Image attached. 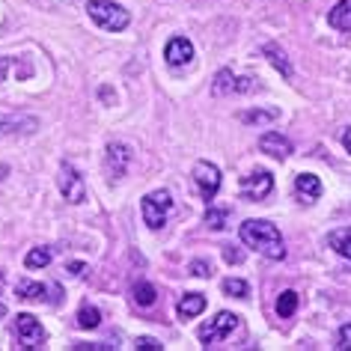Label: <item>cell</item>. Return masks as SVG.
<instances>
[{
  "label": "cell",
  "instance_id": "cell-1",
  "mask_svg": "<svg viewBox=\"0 0 351 351\" xmlns=\"http://www.w3.org/2000/svg\"><path fill=\"white\" fill-rule=\"evenodd\" d=\"M241 241L247 244L250 250H259L265 259H286V244L283 239H280V230L274 223H268V221H244L241 223Z\"/></svg>",
  "mask_w": 351,
  "mask_h": 351
},
{
  "label": "cell",
  "instance_id": "cell-2",
  "mask_svg": "<svg viewBox=\"0 0 351 351\" xmlns=\"http://www.w3.org/2000/svg\"><path fill=\"white\" fill-rule=\"evenodd\" d=\"M86 12H90V19L99 24V27L113 30V33L125 30L128 21H131V15L122 10L119 3H113V0H90V3H86Z\"/></svg>",
  "mask_w": 351,
  "mask_h": 351
},
{
  "label": "cell",
  "instance_id": "cell-3",
  "mask_svg": "<svg viewBox=\"0 0 351 351\" xmlns=\"http://www.w3.org/2000/svg\"><path fill=\"white\" fill-rule=\"evenodd\" d=\"M170 208H173V197L170 191H152V194L143 197V203H140V212H143V221L149 230H161L167 223V217H170Z\"/></svg>",
  "mask_w": 351,
  "mask_h": 351
},
{
  "label": "cell",
  "instance_id": "cell-4",
  "mask_svg": "<svg viewBox=\"0 0 351 351\" xmlns=\"http://www.w3.org/2000/svg\"><path fill=\"white\" fill-rule=\"evenodd\" d=\"M235 328H239V315L217 313L212 322L199 328V339H203V346H217V342H223Z\"/></svg>",
  "mask_w": 351,
  "mask_h": 351
},
{
  "label": "cell",
  "instance_id": "cell-5",
  "mask_svg": "<svg viewBox=\"0 0 351 351\" xmlns=\"http://www.w3.org/2000/svg\"><path fill=\"white\" fill-rule=\"evenodd\" d=\"M194 182L199 188V197H203L206 203H212V199L217 197V191H221V170H217L212 161H197Z\"/></svg>",
  "mask_w": 351,
  "mask_h": 351
},
{
  "label": "cell",
  "instance_id": "cell-6",
  "mask_svg": "<svg viewBox=\"0 0 351 351\" xmlns=\"http://www.w3.org/2000/svg\"><path fill=\"white\" fill-rule=\"evenodd\" d=\"M60 191H63L66 203H84V199H86V185H84L81 176L75 173L72 164L60 167Z\"/></svg>",
  "mask_w": 351,
  "mask_h": 351
},
{
  "label": "cell",
  "instance_id": "cell-7",
  "mask_svg": "<svg viewBox=\"0 0 351 351\" xmlns=\"http://www.w3.org/2000/svg\"><path fill=\"white\" fill-rule=\"evenodd\" d=\"M15 330H19L24 348H39L42 342H45V330H42L36 315H30V313H21L19 319H15Z\"/></svg>",
  "mask_w": 351,
  "mask_h": 351
},
{
  "label": "cell",
  "instance_id": "cell-8",
  "mask_svg": "<svg viewBox=\"0 0 351 351\" xmlns=\"http://www.w3.org/2000/svg\"><path fill=\"white\" fill-rule=\"evenodd\" d=\"M271 191H274V176L268 170H256L247 179H241V194L247 199H265Z\"/></svg>",
  "mask_w": 351,
  "mask_h": 351
},
{
  "label": "cell",
  "instance_id": "cell-9",
  "mask_svg": "<svg viewBox=\"0 0 351 351\" xmlns=\"http://www.w3.org/2000/svg\"><path fill=\"white\" fill-rule=\"evenodd\" d=\"M131 149L125 143H110L108 146V155H104V167H108V176L110 179H122L131 167Z\"/></svg>",
  "mask_w": 351,
  "mask_h": 351
},
{
  "label": "cell",
  "instance_id": "cell-10",
  "mask_svg": "<svg viewBox=\"0 0 351 351\" xmlns=\"http://www.w3.org/2000/svg\"><path fill=\"white\" fill-rule=\"evenodd\" d=\"M39 128V119L30 113H0V134H33Z\"/></svg>",
  "mask_w": 351,
  "mask_h": 351
},
{
  "label": "cell",
  "instance_id": "cell-11",
  "mask_svg": "<svg viewBox=\"0 0 351 351\" xmlns=\"http://www.w3.org/2000/svg\"><path fill=\"white\" fill-rule=\"evenodd\" d=\"M164 60L173 69L188 66L191 60H194V45H191V39H182V36L170 39V42H167V51H164Z\"/></svg>",
  "mask_w": 351,
  "mask_h": 351
},
{
  "label": "cell",
  "instance_id": "cell-12",
  "mask_svg": "<svg viewBox=\"0 0 351 351\" xmlns=\"http://www.w3.org/2000/svg\"><path fill=\"white\" fill-rule=\"evenodd\" d=\"M256 90V84L250 81V77H235L230 69H221L215 77V93L217 95H226V93H250Z\"/></svg>",
  "mask_w": 351,
  "mask_h": 351
},
{
  "label": "cell",
  "instance_id": "cell-13",
  "mask_svg": "<svg viewBox=\"0 0 351 351\" xmlns=\"http://www.w3.org/2000/svg\"><path fill=\"white\" fill-rule=\"evenodd\" d=\"M259 149H262L265 155L277 158V161H283V158L292 155V143H289L283 134H277V131H268V134H262V137H259Z\"/></svg>",
  "mask_w": 351,
  "mask_h": 351
},
{
  "label": "cell",
  "instance_id": "cell-14",
  "mask_svg": "<svg viewBox=\"0 0 351 351\" xmlns=\"http://www.w3.org/2000/svg\"><path fill=\"white\" fill-rule=\"evenodd\" d=\"M295 191H298V197H301L304 203H313V199H319V197H322V182H319V176L301 173V176L295 179Z\"/></svg>",
  "mask_w": 351,
  "mask_h": 351
},
{
  "label": "cell",
  "instance_id": "cell-15",
  "mask_svg": "<svg viewBox=\"0 0 351 351\" xmlns=\"http://www.w3.org/2000/svg\"><path fill=\"white\" fill-rule=\"evenodd\" d=\"M206 310V295L199 292H191L179 301V306H176V313H179V319H194V315H199Z\"/></svg>",
  "mask_w": 351,
  "mask_h": 351
},
{
  "label": "cell",
  "instance_id": "cell-16",
  "mask_svg": "<svg viewBox=\"0 0 351 351\" xmlns=\"http://www.w3.org/2000/svg\"><path fill=\"white\" fill-rule=\"evenodd\" d=\"M328 21H330V27L348 33L351 30V0H339V3L328 12Z\"/></svg>",
  "mask_w": 351,
  "mask_h": 351
},
{
  "label": "cell",
  "instance_id": "cell-17",
  "mask_svg": "<svg viewBox=\"0 0 351 351\" xmlns=\"http://www.w3.org/2000/svg\"><path fill=\"white\" fill-rule=\"evenodd\" d=\"M328 244L339 253L342 259H351V226H342V230H333L328 235Z\"/></svg>",
  "mask_w": 351,
  "mask_h": 351
},
{
  "label": "cell",
  "instance_id": "cell-18",
  "mask_svg": "<svg viewBox=\"0 0 351 351\" xmlns=\"http://www.w3.org/2000/svg\"><path fill=\"white\" fill-rule=\"evenodd\" d=\"M277 119H280L277 108H256V110L241 113V122H247V125H268V122H277Z\"/></svg>",
  "mask_w": 351,
  "mask_h": 351
},
{
  "label": "cell",
  "instance_id": "cell-19",
  "mask_svg": "<svg viewBox=\"0 0 351 351\" xmlns=\"http://www.w3.org/2000/svg\"><path fill=\"white\" fill-rule=\"evenodd\" d=\"M262 54L271 60V66H274L283 77H292V66H289V60H286V54H283V48H277L274 42H268V45L262 48Z\"/></svg>",
  "mask_w": 351,
  "mask_h": 351
},
{
  "label": "cell",
  "instance_id": "cell-20",
  "mask_svg": "<svg viewBox=\"0 0 351 351\" xmlns=\"http://www.w3.org/2000/svg\"><path fill=\"white\" fill-rule=\"evenodd\" d=\"M15 292H19V298H24V301H45L48 289L42 283H27V280H21V283L15 286Z\"/></svg>",
  "mask_w": 351,
  "mask_h": 351
},
{
  "label": "cell",
  "instance_id": "cell-21",
  "mask_svg": "<svg viewBox=\"0 0 351 351\" xmlns=\"http://www.w3.org/2000/svg\"><path fill=\"white\" fill-rule=\"evenodd\" d=\"M99 324H101V313L95 310V306L84 304V306H81V313H77V328L93 330V328H99Z\"/></svg>",
  "mask_w": 351,
  "mask_h": 351
},
{
  "label": "cell",
  "instance_id": "cell-22",
  "mask_svg": "<svg viewBox=\"0 0 351 351\" xmlns=\"http://www.w3.org/2000/svg\"><path fill=\"white\" fill-rule=\"evenodd\" d=\"M24 265H27V268H45V265H51V250L48 247H33L27 253V259H24Z\"/></svg>",
  "mask_w": 351,
  "mask_h": 351
},
{
  "label": "cell",
  "instance_id": "cell-23",
  "mask_svg": "<svg viewBox=\"0 0 351 351\" xmlns=\"http://www.w3.org/2000/svg\"><path fill=\"white\" fill-rule=\"evenodd\" d=\"M155 298H158L155 286H149V283H137V286H134V301H137L140 306H152Z\"/></svg>",
  "mask_w": 351,
  "mask_h": 351
},
{
  "label": "cell",
  "instance_id": "cell-24",
  "mask_svg": "<svg viewBox=\"0 0 351 351\" xmlns=\"http://www.w3.org/2000/svg\"><path fill=\"white\" fill-rule=\"evenodd\" d=\"M295 310H298V295L295 292H283L277 298V313L283 315V319H289Z\"/></svg>",
  "mask_w": 351,
  "mask_h": 351
},
{
  "label": "cell",
  "instance_id": "cell-25",
  "mask_svg": "<svg viewBox=\"0 0 351 351\" xmlns=\"http://www.w3.org/2000/svg\"><path fill=\"white\" fill-rule=\"evenodd\" d=\"M226 217H230V208H208V212H206V223L212 226V230H223Z\"/></svg>",
  "mask_w": 351,
  "mask_h": 351
},
{
  "label": "cell",
  "instance_id": "cell-26",
  "mask_svg": "<svg viewBox=\"0 0 351 351\" xmlns=\"http://www.w3.org/2000/svg\"><path fill=\"white\" fill-rule=\"evenodd\" d=\"M223 292H226V295H235V298H247L250 286L244 283V280H235V277H230V280H223Z\"/></svg>",
  "mask_w": 351,
  "mask_h": 351
},
{
  "label": "cell",
  "instance_id": "cell-27",
  "mask_svg": "<svg viewBox=\"0 0 351 351\" xmlns=\"http://www.w3.org/2000/svg\"><path fill=\"white\" fill-rule=\"evenodd\" d=\"M134 348H137V351H161V342L152 339V337H137Z\"/></svg>",
  "mask_w": 351,
  "mask_h": 351
},
{
  "label": "cell",
  "instance_id": "cell-28",
  "mask_svg": "<svg viewBox=\"0 0 351 351\" xmlns=\"http://www.w3.org/2000/svg\"><path fill=\"white\" fill-rule=\"evenodd\" d=\"M188 271L194 277H212V265H208V262H191Z\"/></svg>",
  "mask_w": 351,
  "mask_h": 351
},
{
  "label": "cell",
  "instance_id": "cell-29",
  "mask_svg": "<svg viewBox=\"0 0 351 351\" xmlns=\"http://www.w3.org/2000/svg\"><path fill=\"white\" fill-rule=\"evenodd\" d=\"M339 348H351V324H342L339 328Z\"/></svg>",
  "mask_w": 351,
  "mask_h": 351
},
{
  "label": "cell",
  "instance_id": "cell-30",
  "mask_svg": "<svg viewBox=\"0 0 351 351\" xmlns=\"http://www.w3.org/2000/svg\"><path fill=\"white\" fill-rule=\"evenodd\" d=\"M223 259H226V262H230V265H239V262H241L244 256H241V253H239V250H232V247H230V250H226V253H223Z\"/></svg>",
  "mask_w": 351,
  "mask_h": 351
},
{
  "label": "cell",
  "instance_id": "cell-31",
  "mask_svg": "<svg viewBox=\"0 0 351 351\" xmlns=\"http://www.w3.org/2000/svg\"><path fill=\"white\" fill-rule=\"evenodd\" d=\"M342 146H346V149H348V155H351V125L342 131Z\"/></svg>",
  "mask_w": 351,
  "mask_h": 351
},
{
  "label": "cell",
  "instance_id": "cell-32",
  "mask_svg": "<svg viewBox=\"0 0 351 351\" xmlns=\"http://www.w3.org/2000/svg\"><path fill=\"white\" fill-rule=\"evenodd\" d=\"M69 271H72V274H81L84 265H81V262H72V265H69Z\"/></svg>",
  "mask_w": 351,
  "mask_h": 351
},
{
  "label": "cell",
  "instance_id": "cell-33",
  "mask_svg": "<svg viewBox=\"0 0 351 351\" xmlns=\"http://www.w3.org/2000/svg\"><path fill=\"white\" fill-rule=\"evenodd\" d=\"M0 315H6V306L3 304H0Z\"/></svg>",
  "mask_w": 351,
  "mask_h": 351
}]
</instances>
